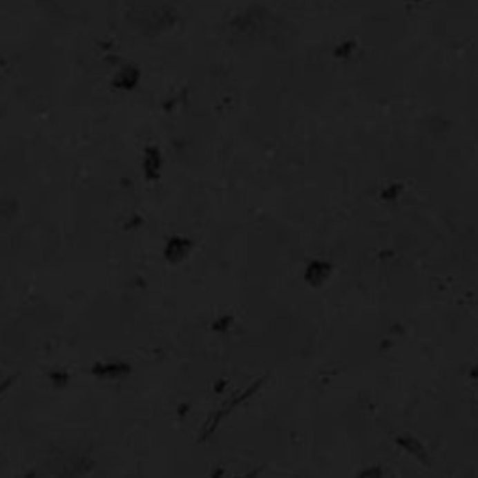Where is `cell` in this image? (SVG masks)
<instances>
[{"label": "cell", "instance_id": "6", "mask_svg": "<svg viewBox=\"0 0 478 478\" xmlns=\"http://www.w3.org/2000/svg\"><path fill=\"white\" fill-rule=\"evenodd\" d=\"M331 275H333V265L325 260H310L303 273L305 283L309 284L310 288H321L331 278Z\"/></svg>", "mask_w": 478, "mask_h": 478}, {"label": "cell", "instance_id": "1", "mask_svg": "<svg viewBox=\"0 0 478 478\" xmlns=\"http://www.w3.org/2000/svg\"><path fill=\"white\" fill-rule=\"evenodd\" d=\"M178 12L170 6H157L144 10L139 15L140 30L146 34H159L176 25Z\"/></svg>", "mask_w": 478, "mask_h": 478}, {"label": "cell", "instance_id": "3", "mask_svg": "<svg viewBox=\"0 0 478 478\" xmlns=\"http://www.w3.org/2000/svg\"><path fill=\"white\" fill-rule=\"evenodd\" d=\"M164 169V157L161 148L155 144L146 146L142 150V157H140V170H142V176L148 180V182H159L161 176H163Z\"/></svg>", "mask_w": 478, "mask_h": 478}, {"label": "cell", "instance_id": "4", "mask_svg": "<svg viewBox=\"0 0 478 478\" xmlns=\"http://www.w3.org/2000/svg\"><path fill=\"white\" fill-rule=\"evenodd\" d=\"M131 372V365L126 361H101L92 366L90 374L99 381H120L126 379Z\"/></svg>", "mask_w": 478, "mask_h": 478}, {"label": "cell", "instance_id": "9", "mask_svg": "<svg viewBox=\"0 0 478 478\" xmlns=\"http://www.w3.org/2000/svg\"><path fill=\"white\" fill-rule=\"evenodd\" d=\"M49 381L55 387H58V389H62V387H66V385L70 383V374L66 370H62V368H57V370H52L49 374Z\"/></svg>", "mask_w": 478, "mask_h": 478}, {"label": "cell", "instance_id": "10", "mask_svg": "<svg viewBox=\"0 0 478 478\" xmlns=\"http://www.w3.org/2000/svg\"><path fill=\"white\" fill-rule=\"evenodd\" d=\"M402 183H390V185H387L383 191H381V196H383V200L387 202H394L398 198V196L402 195Z\"/></svg>", "mask_w": 478, "mask_h": 478}, {"label": "cell", "instance_id": "2", "mask_svg": "<svg viewBox=\"0 0 478 478\" xmlns=\"http://www.w3.org/2000/svg\"><path fill=\"white\" fill-rule=\"evenodd\" d=\"M140 81H142V71H140L139 66L126 62L116 68V71L111 77V86L118 92L129 94V92H135L139 88Z\"/></svg>", "mask_w": 478, "mask_h": 478}, {"label": "cell", "instance_id": "5", "mask_svg": "<svg viewBox=\"0 0 478 478\" xmlns=\"http://www.w3.org/2000/svg\"><path fill=\"white\" fill-rule=\"evenodd\" d=\"M193 247H195V243L187 236H180V233L170 236L166 239V243H164L163 258L172 265L182 264L183 260L189 258V254L193 252Z\"/></svg>", "mask_w": 478, "mask_h": 478}, {"label": "cell", "instance_id": "8", "mask_svg": "<svg viewBox=\"0 0 478 478\" xmlns=\"http://www.w3.org/2000/svg\"><path fill=\"white\" fill-rule=\"evenodd\" d=\"M355 49H357V41H355V39H344V41H340V44L334 47L333 55L334 58H338V60H347V58H352Z\"/></svg>", "mask_w": 478, "mask_h": 478}, {"label": "cell", "instance_id": "11", "mask_svg": "<svg viewBox=\"0 0 478 478\" xmlns=\"http://www.w3.org/2000/svg\"><path fill=\"white\" fill-rule=\"evenodd\" d=\"M358 478H383V471L379 467H368L358 475Z\"/></svg>", "mask_w": 478, "mask_h": 478}, {"label": "cell", "instance_id": "7", "mask_svg": "<svg viewBox=\"0 0 478 478\" xmlns=\"http://www.w3.org/2000/svg\"><path fill=\"white\" fill-rule=\"evenodd\" d=\"M262 21H264V12H262V10H256V13L252 12V10H249V12L238 15V17L233 19L232 26L236 28V32L251 34V32L260 30Z\"/></svg>", "mask_w": 478, "mask_h": 478}]
</instances>
